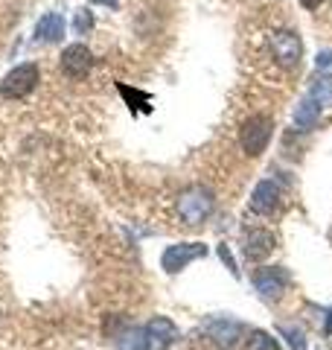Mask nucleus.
Here are the masks:
<instances>
[{"instance_id": "nucleus-13", "label": "nucleus", "mask_w": 332, "mask_h": 350, "mask_svg": "<svg viewBox=\"0 0 332 350\" xmlns=\"http://www.w3.org/2000/svg\"><path fill=\"white\" fill-rule=\"evenodd\" d=\"M64 36V21L50 12V15H44L38 21V27H36V41H44V44H55V41H61Z\"/></svg>"}, {"instance_id": "nucleus-9", "label": "nucleus", "mask_w": 332, "mask_h": 350, "mask_svg": "<svg viewBox=\"0 0 332 350\" xmlns=\"http://www.w3.org/2000/svg\"><path fill=\"white\" fill-rule=\"evenodd\" d=\"M274 245H277V239H274V234L271 231H265V228H251V231L245 234V257L251 260V262H260V260H265L274 251Z\"/></svg>"}, {"instance_id": "nucleus-18", "label": "nucleus", "mask_w": 332, "mask_h": 350, "mask_svg": "<svg viewBox=\"0 0 332 350\" xmlns=\"http://www.w3.org/2000/svg\"><path fill=\"white\" fill-rule=\"evenodd\" d=\"M91 24H94V18H91V12H82V15H76V21H73V27H76V32H87L91 29Z\"/></svg>"}, {"instance_id": "nucleus-11", "label": "nucleus", "mask_w": 332, "mask_h": 350, "mask_svg": "<svg viewBox=\"0 0 332 350\" xmlns=\"http://www.w3.org/2000/svg\"><path fill=\"white\" fill-rule=\"evenodd\" d=\"M242 330H245V327L239 321H227V319H213L207 324V333L219 347H234L236 338L242 336Z\"/></svg>"}, {"instance_id": "nucleus-19", "label": "nucleus", "mask_w": 332, "mask_h": 350, "mask_svg": "<svg viewBox=\"0 0 332 350\" xmlns=\"http://www.w3.org/2000/svg\"><path fill=\"white\" fill-rule=\"evenodd\" d=\"M315 64H318V70H324V68H332V50H324V53H318Z\"/></svg>"}, {"instance_id": "nucleus-4", "label": "nucleus", "mask_w": 332, "mask_h": 350, "mask_svg": "<svg viewBox=\"0 0 332 350\" xmlns=\"http://www.w3.org/2000/svg\"><path fill=\"white\" fill-rule=\"evenodd\" d=\"M268 47L274 53L277 64H283V68H294L297 62L303 56V44H301V36L292 29H274L268 36Z\"/></svg>"}, {"instance_id": "nucleus-6", "label": "nucleus", "mask_w": 332, "mask_h": 350, "mask_svg": "<svg viewBox=\"0 0 332 350\" xmlns=\"http://www.w3.org/2000/svg\"><path fill=\"white\" fill-rule=\"evenodd\" d=\"M207 254V245L204 243H178V245H169L161 257V266L163 271L169 275H178L181 269H186L193 260H202Z\"/></svg>"}, {"instance_id": "nucleus-1", "label": "nucleus", "mask_w": 332, "mask_h": 350, "mask_svg": "<svg viewBox=\"0 0 332 350\" xmlns=\"http://www.w3.org/2000/svg\"><path fill=\"white\" fill-rule=\"evenodd\" d=\"M213 193H210L207 187H190V190H184L178 196V216H181V222L186 225H204L210 213H213Z\"/></svg>"}, {"instance_id": "nucleus-3", "label": "nucleus", "mask_w": 332, "mask_h": 350, "mask_svg": "<svg viewBox=\"0 0 332 350\" xmlns=\"http://www.w3.org/2000/svg\"><path fill=\"white\" fill-rule=\"evenodd\" d=\"M36 85H38V68L32 62H24V64H18L15 70H9L3 76L0 94L9 96V100H24V96H29L32 91H36Z\"/></svg>"}, {"instance_id": "nucleus-5", "label": "nucleus", "mask_w": 332, "mask_h": 350, "mask_svg": "<svg viewBox=\"0 0 332 350\" xmlns=\"http://www.w3.org/2000/svg\"><path fill=\"white\" fill-rule=\"evenodd\" d=\"M253 286L265 301H280L283 292L289 289V271L280 266H265L253 271Z\"/></svg>"}, {"instance_id": "nucleus-8", "label": "nucleus", "mask_w": 332, "mask_h": 350, "mask_svg": "<svg viewBox=\"0 0 332 350\" xmlns=\"http://www.w3.org/2000/svg\"><path fill=\"white\" fill-rule=\"evenodd\" d=\"M143 333H146L149 350H166V347H172L175 338H178V327L166 319V315H154V319L143 327Z\"/></svg>"}, {"instance_id": "nucleus-10", "label": "nucleus", "mask_w": 332, "mask_h": 350, "mask_svg": "<svg viewBox=\"0 0 332 350\" xmlns=\"http://www.w3.org/2000/svg\"><path fill=\"white\" fill-rule=\"evenodd\" d=\"M277 204H280V187L268 178L260 181L251 193V211L260 213V216H268V213L277 211Z\"/></svg>"}, {"instance_id": "nucleus-7", "label": "nucleus", "mask_w": 332, "mask_h": 350, "mask_svg": "<svg viewBox=\"0 0 332 350\" xmlns=\"http://www.w3.org/2000/svg\"><path fill=\"white\" fill-rule=\"evenodd\" d=\"M94 68V56L85 44H73L61 53V73L70 76V79H85Z\"/></svg>"}, {"instance_id": "nucleus-14", "label": "nucleus", "mask_w": 332, "mask_h": 350, "mask_svg": "<svg viewBox=\"0 0 332 350\" xmlns=\"http://www.w3.org/2000/svg\"><path fill=\"white\" fill-rule=\"evenodd\" d=\"M242 350H283L280 342L271 336V333H265V330H251L245 336V342H242Z\"/></svg>"}, {"instance_id": "nucleus-16", "label": "nucleus", "mask_w": 332, "mask_h": 350, "mask_svg": "<svg viewBox=\"0 0 332 350\" xmlns=\"http://www.w3.org/2000/svg\"><path fill=\"white\" fill-rule=\"evenodd\" d=\"M277 330H280V336L286 338V342H289L292 350H306V336H303L301 327H294V324H280Z\"/></svg>"}, {"instance_id": "nucleus-12", "label": "nucleus", "mask_w": 332, "mask_h": 350, "mask_svg": "<svg viewBox=\"0 0 332 350\" xmlns=\"http://www.w3.org/2000/svg\"><path fill=\"white\" fill-rule=\"evenodd\" d=\"M320 111H324V105H320L312 94H306L303 100L297 103V108H294V126L301 129V131L315 129L318 120H320Z\"/></svg>"}, {"instance_id": "nucleus-2", "label": "nucleus", "mask_w": 332, "mask_h": 350, "mask_svg": "<svg viewBox=\"0 0 332 350\" xmlns=\"http://www.w3.org/2000/svg\"><path fill=\"white\" fill-rule=\"evenodd\" d=\"M271 135H274V120L268 114H253L245 120V126L239 131V144L251 158H257L268 149Z\"/></svg>"}, {"instance_id": "nucleus-15", "label": "nucleus", "mask_w": 332, "mask_h": 350, "mask_svg": "<svg viewBox=\"0 0 332 350\" xmlns=\"http://www.w3.org/2000/svg\"><path fill=\"white\" fill-rule=\"evenodd\" d=\"M117 350H149L146 347V333L140 327H131V330L117 336Z\"/></svg>"}, {"instance_id": "nucleus-21", "label": "nucleus", "mask_w": 332, "mask_h": 350, "mask_svg": "<svg viewBox=\"0 0 332 350\" xmlns=\"http://www.w3.org/2000/svg\"><path fill=\"white\" fill-rule=\"evenodd\" d=\"M324 333H327V336H332V310L327 312V319H324Z\"/></svg>"}, {"instance_id": "nucleus-20", "label": "nucleus", "mask_w": 332, "mask_h": 350, "mask_svg": "<svg viewBox=\"0 0 332 350\" xmlns=\"http://www.w3.org/2000/svg\"><path fill=\"white\" fill-rule=\"evenodd\" d=\"M324 3H327V0H301V6H303V9H320Z\"/></svg>"}, {"instance_id": "nucleus-17", "label": "nucleus", "mask_w": 332, "mask_h": 350, "mask_svg": "<svg viewBox=\"0 0 332 350\" xmlns=\"http://www.w3.org/2000/svg\"><path fill=\"white\" fill-rule=\"evenodd\" d=\"M219 257H221V262L230 269V275L234 278H239V269H236V260H234V254L227 251V245H219Z\"/></svg>"}]
</instances>
